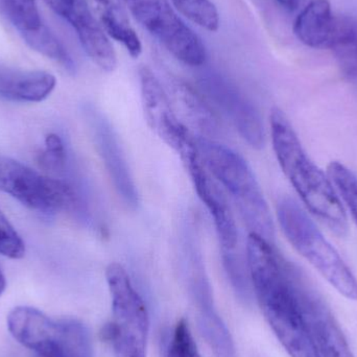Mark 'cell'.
Instances as JSON below:
<instances>
[{
    "label": "cell",
    "instance_id": "obj_1",
    "mask_svg": "<svg viewBox=\"0 0 357 357\" xmlns=\"http://www.w3.org/2000/svg\"><path fill=\"white\" fill-rule=\"evenodd\" d=\"M247 264L254 296L266 322L291 357H322L302 318L297 294L301 271L255 233L247 241Z\"/></svg>",
    "mask_w": 357,
    "mask_h": 357
},
{
    "label": "cell",
    "instance_id": "obj_2",
    "mask_svg": "<svg viewBox=\"0 0 357 357\" xmlns=\"http://www.w3.org/2000/svg\"><path fill=\"white\" fill-rule=\"evenodd\" d=\"M270 123L277 160L306 209L335 234H347V215L331 178L310 158L287 115L274 108Z\"/></svg>",
    "mask_w": 357,
    "mask_h": 357
},
{
    "label": "cell",
    "instance_id": "obj_3",
    "mask_svg": "<svg viewBox=\"0 0 357 357\" xmlns=\"http://www.w3.org/2000/svg\"><path fill=\"white\" fill-rule=\"evenodd\" d=\"M197 148L204 165L230 195L251 232L274 245L275 228L259 183L247 161L234 151L201 137Z\"/></svg>",
    "mask_w": 357,
    "mask_h": 357
},
{
    "label": "cell",
    "instance_id": "obj_4",
    "mask_svg": "<svg viewBox=\"0 0 357 357\" xmlns=\"http://www.w3.org/2000/svg\"><path fill=\"white\" fill-rule=\"evenodd\" d=\"M277 216L294 249L342 296L356 301V276L299 203L291 197H281L277 203Z\"/></svg>",
    "mask_w": 357,
    "mask_h": 357
},
{
    "label": "cell",
    "instance_id": "obj_5",
    "mask_svg": "<svg viewBox=\"0 0 357 357\" xmlns=\"http://www.w3.org/2000/svg\"><path fill=\"white\" fill-rule=\"evenodd\" d=\"M15 340L41 357H94L87 327L75 319L54 320L37 308L17 306L8 314Z\"/></svg>",
    "mask_w": 357,
    "mask_h": 357
},
{
    "label": "cell",
    "instance_id": "obj_6",
    "mask_svg": "<svg viewBox=\"0 0 357 357\" xmlns=\"http://www.w3.org/2000/svg\"><path fill=\"white\" fill-rule=\"evenodd\" d=\"M106 278L112 320L104 335L112 346L114 356L146 357L150 318L144 299L121 264H109Z\"/></svg>",
    "mask_w": 357,
    "mask_h": 357
},
{
    "label": "cell",
    "instance_id": "obj_7",
    "mask_svg": "<svg viewBox=\"0 0 357 357\" xmlns=\"http://www.w3.org/2000/svg\"><path fill=\"white\" fill-rule=\"evenodd\" d=\"M0 190L46 215L83 211L81 197L68 181L46 177L13 159L0 160Z\"/></svg>",
    "mask_w": 357,
    "mask_h": 357
},
{
    "label": "cell",
    "instance_id": "obj_8",
    "mask_svg": "<svg viewBox=\"0 0 357 357\" xmlns=\"http://www.w3.org/2000/svg\"><path fill=\"white\" fill-rule=\"evenodd\" d=\"M123 1L136 20L177 60L191 67L205 64V46L197 33L178 17L169 0Z\"/></svg>",
    "mask_w": 357,
    "mask_h": 357
},
{
    "label": "cell",
    "instance_id": "obj_9",
    "mask_svg": "<svg viewBox=\"0 0 357 357\" xmlns=\"http://www.w3.org/2000/svg\"><path fill=\"white\" fill-rule=\"evenodd\" d=\"M297 294L302 318L321 356L356 357L331 308L302 272Z\"/></svg>",
    "mask_w": 357,
    "mask_h": 357
},
{
    "label": "cell",
    "instance_id": "obj_10",
    "mask_svg": "<svg viewBox=\"0 0 357 357\" xmlns=\"http://www.w3.org/2000/svg\"><path fill=\"white\" fill-rule=\"evenodd\" d=\"M139 82L142 107L149 127L180 154L195 142V138L178 121L169 96L150 68L144 66L139 69Z\"/></svg>",
    "mask_w": 357,
    "mask_h": 357
},
{
    "label": "cell",
    "instance_id": "obj_11",
    "mask_svg": "<svg viewBox=\"0 0 357 357\" xmlns=\"http://www.w3.org/2000/svg\"><path fill=\"white\" fill-rule=\"evenodd\" d=\"M75 31L89 58L107 73L117 67V56L106 31L90 10L87 0H43Z\"/></svg>",
    "mask_w": 357,
    "mask_h": 357
},
{
    "label": "cell",
    "instance_id": "obj_12",
    "mask_svg": "<svg viewBox=\"0 0 357 357\" xmlns=\"http://www.w3.org/2000/svg\"><path fill=\"white\" fill-rule=\"evenodd\" d=\"M188 169L195 191L199 199L209 210L213 218L220 245L225 251H233L236 247L237 228L230 206L218 188L212 175L204 165L197 148V139L180 154Z\"/></svg>",
    "mask_w": 357,
    "mask_h": 357
},
{
    "label": "cell",
    "instance_id": "obj_13",
    "mask_svg": "<svg viewBox=\"0 0 357 357\" xmlns=\"http://www.w3.org/2000/svg\"><path fill=\"white\" fill-rule=\"evenodd\" d=\"M203 88L208 98L230 119L250 146L256 150L264 149L266 131L257 108L234 86L216 75L206 77Z\"/></svg>",
    "mask_w": 357,
    "mask_h": 357
},
{
    "label": "cell",
    "instance_id": "obj_14",
    "mask_svg": "<svg viewBox=\"0 0 357 357\" xmlns=\"http://www.w3.org/2000/svg\"><path fill=\"white\" fill-rule=\"evenodd\" d=\"M0 10L29 47L73 70V59L42 20L36 0H0Z\"/></svg>",
    "mask_w": 357,
    "mask_h": 357
},
{
    "label": "cell",
    "instance_id": "obj_15",
    "mask_svg": "<svg viewBox=\"0 0 357 357\" xmlns=\"http://www.w3.org/2000/svg\"><path fill=\"white\" fill-rule=\"evenodd\" d=\"M188 282L195 318L208 345L216 357H235L230 331L216 310L209 281L197 259L191 264Z\"/></svg>",
    "mask_w": 357,
    "mask_h": 357
},
{
    "label": "cell",
    "instance_id": "obj_16",
    "mask_svg": "<svg viewBox=\"0 0 357 357\" xmlns=\"http://www.w3.org/2000/svg\"><path fill=\"white\" fill-rule=\"evenodd\" d=\"M89 112L96 146L113 185L123 203L131 209H136L139 197L117 134L102 114L94 110Z\"/></svg>",
    "mask_w": 357,
    "mask_h": 357
},
{
    "label": "cell",
    "instance_id": "obj_17",
    "mask_svg": "<svg viewBox=\"0 0 357 357\" xmlns=\"http://www.w3.org/2000/svg\"><path fill=\"white\" fill-rule=\"evenodd\" d=\"M56 79L41 70H22L0 65V98L12 102H39L54 91Z\"/></svg>",
    "mask_w": 357,
    "mask_h": 357
},
{
    "label": "cell",
    "instance_id": "obj_18",
    "mask_svg": "<svg viewBox=\"0 0 357 357\" xmlns=\"http://www.w3.org/2000/svg\"><path fill=\"white\" fill-rule=\"evenodd\" d=\"M98 22L107 35L125 46L133 58L142 54V45L135 29L130 22L123 0H89Z\"/></svg>",
    "mask_w": 357,
    "mask_h": 357
},
{
    "label": "cell",
    "instance_id": "obj_19",
    "mask_svg": "<svg viewBox=\"0 0 357 357\" xmlns=\"http://www.w3.org/2000/svg\"><path fill=\"white\" fill-rule=\"evenodd\" d=\"M335 20L327 0H312L296 19L294 31L310 47H327Z\"/></svg>",
    "mask_w": 357,
    "mask_h": 357
},
{
    "label": "cell",
    "instance_id": "obj_20",
    "mask_svg": "<svg viewBox=\"0 0 357 357\" xmlns=\"http://www.w3.org/2000/svg\"><path fill=\"white\" fill-rule=\"evenodd\" d=\"M343 75L357 84V19L335 17L328 46Z\"/></svg>",
    "mask_w": 357,
    "mask_h": 357
},
{
    "label": "cell",
    "instance_id": "obj_21",
    "mask_svg": "<svg viewBox=\"0 0 357 357\" xmlns=\"http://www.w3.org/2000/svg\"><path fill=\"white\" fill-rule=\"evenodd\" d=\"M175 96L191 121L205 133H213L218 119L205 98L185 83L175 84Z\"/></svg>",
    "mask_w": 357,
    "mask_h": 357
},
{
    "label": "cell",
    "instance_id": "obj_22",
    "mask_svg": "<svg viewBox=\"0 0 357 357\" xmlns=\"http://www.w3.org/2000/svg\"><path fill=\"white\" fill-rule=\"evenodd\" d=\"M327 175L331 178L337 195L351 214L357 226V175L352 169L339 161H333L327 167Z\"/></svg>",
    "mask_w": 357,
    "mask_h": 357
},
{
    "label": "cell",
    "instance_id": "obj_23",
    "mask_svg": "<svg viewBox=\"0 0 357 357\" xmlns=\"http://www.w3.org/2000/svg\"><path fill=\"white\" fill-rule=\"evenodd\" d=\"M181 14L209 31H218L220 15L210 0H172Z\"/></svg>",
    "mask_w": 357,
    "mask_h": 357
},
{
    "label": "cell",
    "instance_id": "obj_24",
    "mask_svg": "<svg viewBox=\"0 0 357 357\" xmlns=\"http://www.w3.org/2000/svg\"><path fill=\"white\" fill-rule=\"evenodd\" d=\"M222 262L235 293L241 301L249 303L254 293L248 264L245 266L233 251L225 250H222Z\"/></svg>",
    "mask_w": 357,
    "mask_h": 357
},
{
    "label": "cell",
    "instance_id": "obj_25",
    "mask_svg": "<svg viewBox=\"0 0 357 357\" xmlns=\"http://www.w3.org/2000/svg\"><path fill=\"white\" fill-rule=\"evenodd\" d=\"M40 165L54 174L64 173L67 167V150L62 138L56 134H48L45 138V150L40 156Z\"/></svg>",
    "mask_w": 357,
    "mask_h": 357
},
{
    "label": "cell",
    "instance_id": "obj_26",
    "mask_svg": "<svg viewBox=\"0 0 357 357\" xmlns=\"http://www.w3.org/2000/svg\"><path fill=\"white\" fill-rule=\"evenodd\" d=\"M167 357H202L185 319H181L174 329L167 348Z\"/></svg>",
    "mask_w": 357,
    "mask_h": 357
},
{
    "label": "cell",
    "instance_id": "obj_27",
    "mask_svg": "<svg viewBox=\"0 0 357 357\" xmlns=\"http://www.w3.org/2000/svg\"><path fill=\"white\" fill-rule=\"evenodd\" d=\"M0 254L10 259H20L25 254L24 243L1 211H0Z\"/></svg>",
    "mask_w": 357,
    "mask_h": 357
},
{
    "label": "cell",
    "instance_id": "obj_28",
    "mask_svg": "<svg viewBox=\"0 0 357 357\" xmlns=\"http://www.w3.org/2000/svg\"><path fill=\"white\" fill-rule=\"evenodd\" d=\"M280 6L289 10H294L298 8L301 0H277Z\"/></svg>",
    "mask_w": 357,
    "mask_h": 357
},
{
    "label": "cell",
    "instance_id": "obj_29",
    "mask_svg": "<svg viewBox=\"0 0 357 357\" xmlns=\"http://www.w3.org/2000/svg\"><path fill=\"white\" fill-rule=\"evenodd\" d=\"M6 281L4 278L3 274H2L1 270H0V296L6 291Z\"/></svg>",
    "mask_w": 357,
    "mask_h": 357
},
{
    "label": "cell",
    "instance_id": "obj_30",
    "mask_svg": "<svg viewBox=\"0 0 357 357\" xmlns=\"http://www.w3.org/2000/svg\"><path fill=\"white\" fill-rule=\"evenodd\" d=\"M36 357H41V356H36Z\"/></svg>",
    "mask_w": 357,
    "mask_h": 357
}]
</instances>
